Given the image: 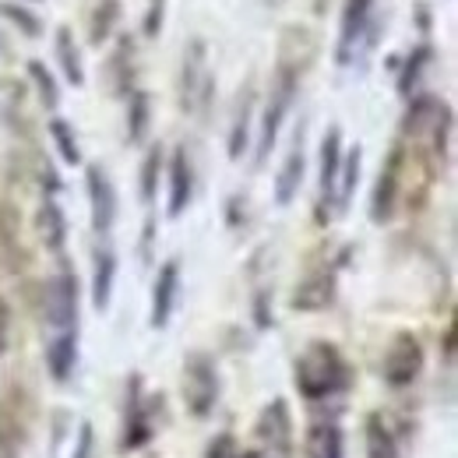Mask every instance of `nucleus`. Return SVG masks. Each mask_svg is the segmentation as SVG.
<instances>
[{
	"label": "nucleus",
	"instance_id": "9b49d317",
	"mask_svg": "<svg viewBox=\"0 0 458 458\" xmlns=\"http://www.w3.org/2000/svg\"><path fill=\"white\" fill-rule=\"evenodd\" d=\"M423 370V345L412 332H399L388 352H385V363H381V374L392 388H409Z\"/></svg>",
	"mask_w": 458,
	"mask_h": 458
},
{
	"label": "nucleus",
	"instance_id": "ddd939ff",
	"mask_svg": "<svg viewBox=\"0 0 458 458\" xmlns=\"http://www.w3.org/2000/svg\"><path fill=\"white\" fill-rule=\"evenodd\" d=\"M29 434V402L18 385L0 392V455H18Z\"/></svg>",
	"mask_w": 458,
	"mask_h": 458
},
{
	"label": "nucleus",
	"instance_id": "58836bf2",
	"mask_svg": "<svg viewBox=\"0 0 458 458\" xmlns=\"http://www.w3.org/2000/svg\"><path fill=\"white\" fill-rule=\"evenodd\" d=\"M268 289H258L254 293V321H258V328L265 332V328H272L276 325V318H272V307H268Z\"/></svg>",
	"mask_w": 458,
	"mask_h": 458
},
{
	"label": "nucleus",
	"instance_id": "bb28decb",
	"mask_svg": "<svg viewBox=\"0 0 458 458\" xmlns=\"http://www.w3.org/2000/svg\"><path fill=\"white\" fill-rule=\"evenodd\" d=\"M148 127H152V96L145 89H134L127 96V141L145 145Z\"/></svg>",
	"mask_w": 458,
	"mask_h": 458
},
{
	"label": "nucleus",
	"instance_id": "9d476101",
	"mask_svg": "<svg viewBox=\"0 0 458 458\" xmlns=\"http://www.w3.org/2000/svg\"><path fill=\"white\" fill-rule=\"evenodd\" d=\"M85 191H89L92 229H96V236L106 240L116 226V208H120V201H116V187H114V180H110V173L103 170L99 163L85 166Z\"/></svg>",
	"mask_w": 458,
	"mask_h": 458
},
{
	"label": "nucleus",
	"instance_id": "7c9ffc66",
	"mask_svg": "<svg viewBox=\"0 0 458 458\" xmlns=\"http://www.w3.org/2000/svg\"><path fill=\"white\" fill-rule=\"evenodd\" d=\"M434 60V47L430 43H420V47H412V54L405 57V64H402V71H399V96H412V89H416V81L423 78V67Z\"/></svg>",
	"mask_w": 458,
	"mask_h": 458
},
{
	"label": "nucleus",
	"instance_id": "5701e85b",
	"mask_svg": "<svg viewBox=\"0 0 458 458\" xmlns=\"http://www.w3.org/2000/svg\"><path fill=\"white\" fill-rule=\"evenodd\" d=\"M54 54H57V64H60V71H64V78H67L74 89H81V85H85V64H81V50H78V43H74V32H71L67 25H57V32H54Z\"/></svg>",
	"mask_w": 458,
	"mask_h": 458
},
{
	"label": "nucleus",
	"instance_id": "2f4dec72",
	"mask_svg": "<svg viewBox=\"0 0 458 458\" xmlns=\"http://www.w3.org/2000/svg\"><path fill=\"white\" fill-rule=\"evenodd\" d=\"M116 21H120V0H103L92 11V18H89V43L92 47H103L114 36Z\"/></svg>",
	"mask_w": 458,
	"mask_h": 458
},
{
	"label": "nucleus",
	"instance_id": "7ed1b4c3",
	"mask_svg": "<svg viewBox=\"0 0 458 458\" xmlns=\"http://www.w3.org/2000/svg\"><path fill=\"white\" fill-rule=\"evenodd\" d=\"M448 134H452V106L437 96H409V110L402 116V141L427 145L434 163L448 159Z\"/></svg>",
	"mask_w": 458,
	"mask_h": 458
},
{
	"label": "nucleus",
	"instance_id": "f3484780",
	"mask_svg": "<svg viewBox=\"0 0 458 458\" xmlns=\"http://www.w3.org/2000/svg\"><path fill=\"white\" fill-rule=\"evenodd\" d=\"M303 138H307V131H303V123H300L296 134H293V145H289L286 159H283V170L276 176V205H279V208L293 205V198L300 194V183H303V173H307Z\"/></svg>",
	"mask_w": 458,
	"mask_h": 458
},
{
	"label": "nucleus",
	"instance_id": "dca6fc26",
	"mask_svg": "<svg viewBox=\"0 0 458 458\" xmlns=\"http://www.w3.org/2000/svg\"><path fill=\"white\" fill-rule=\"evenodd\" d=\"M194 201V166H191V152L187 145H176L170 156V201H166V216L180 219Z\"/></svg>",
	"mask_w": 458,
	"mask_h": 458
},
{
	"label": "nucleus",
	"instance_id": "4468645a",
	"mask_svg": "<svg viewBox=\"0 0 458 458\" xmlns=\"http://www.w3.org/2000/svg\"><path fill=\"white\" fill-rule=\"evenodd\" d=\"M402 201V173H399V141L392 145L385 166L377 173V183H374V194H370V223L385 226L395 219V208Z\"/></svg>",
	"mask_w": 458,
	"mask_h": 458
},
{
	"label": "nucleus",
	"instance_id": "1a4fd4ad",
	"mask_svg": "<svg viewBox=\"0 0 458 458\" xmlns=\"http://www.w3.org/2000/svg\"><path fill=\"white\" fill-rule=\"evenodd\" d=\"M163 405V395L159 399H145V377L134 370L127 377V423H123V452H138L152 441V427H156V412Z\"/></svg>",
	"mask_w": 458,
	"mask_h": 458
},
{
	"label": "nucleus",
	"instance_id": "a878e982",
	"mask_svg": "<svg viewBox=\"0 0 458 458\" xmlns=\"http://www.w3.org/2000/svg\"><path fill=\"white\" fill-rule=\"evenodd\" d=\"M360 166H363V148H360V145L345 148L343 166H339V183H335V205H332V212L343 216L345 208H349V201H352V194H356V183H360Z\"/></svg>",
	"mask_w": 458,
	"mask_h": 458
},
{
	"label": "nucleus",
	"instance_id": "72a5a7b5",
	"mask_svg": "<svg viewBox=\"0 0 458 458\" xmlns=\"http://www.w3.org/2000/svg\"><path fill=\"white\" fill-rule=\"evenodd\" d=\"M50 138H54L60 159H64L67 166H78V163H81V145H78V134H74V127H71L64 116H54V120H50Z\"/></svg>",
	"mask_w": 458,
	"mask_h": 458
},
{
	"label": "nucleus",
	"instance_id": "aec40b11",
	"mask_svg": "<svg viewBox=\"0 0 458 458\" xmlns=\"http://www.w3.org/2000/svg\"><path fill=\"white\" fill-rule=\"evenodd\" d=\"M332 300H335V268L310 272L293 293L296 310H325V307H332Z\"/></svg>",
	"mask_w": 458,
	"mask_h": 458
},
{
	"label": "nucleus",
	"instance_id": "ea45409f",
	"mask_svg": "<svg viewBox=\"0 0 458 458\" xmlns=\"http://www.w3.org/2000/svg\"><path fill=\"white\" fill-rule=\"evenodd\" d=\"M7 339H11V314H7V303L0 296V356L7 352Z\"/></svg>",
	"mask_w": 458,
	"mask_h": 458
},
{
	"label": "nucleus",
	"instance_id": "c9c22d12",
	"mask_svg": "<svg viewBox=\"0 0 458 458\" xmlns=\"http://www.w3.org/2000/svg\"><path fill=\"white\" fill-rule=\"evenodd\" d=\"M166 4H170V0H148L145 18H141V32H145V39H156V36L163 32V21H166Z\"/></svg>",
	"mask_w": 458,
	"mask_h": 458
},
{
	"label": "nucleus",
	"instance_id": "4be33fe9",
	"mask_svg": "<svg viewBox=\"0 0 458 458\" xmlns=\"http://www.w3.org/2000/svg\"><path fill=\"white\" fill-rule=\"evenodd\" d=\"M74 367H78V328L60 332V335H54L50 345H47V370H50V377H54L57 385L71 381Z\"/></svg>",
	"mask_w": 458,
	"mask_h": 458
},
{
	"label": "nucleus",
	"instance_id": "79ce46f5",
	"mask_svg": "<svg viewBox=\"0 0 458 458\" xmlns=\"http://www.w3.org/2000/svg\"><path fill=\"white\" fill-rule=\"evenodd\" d=\"M32 4H39V0H32Z\"/></svg>",
	"mask_w": 458,
	"mask_h": 458
},
{
	"label": "nucleus",
	"instance_id": "f03ea898",
	"mask_svg": "<svg viewBox=\"0 0 458 458\" xmlns=\"http://www.w3.org/2000/svg\"><path fill=\"white\" fill-rule=\"evenodd\" d=\"M293 377H296V392L307 402H325L332 395H343L352 385V367L343 356V349L328 339H314L300 356H296V367H293Z\"/></svg>",
	"mask_w": 458,
	"mask_h": 458
},
{
	"label": "nucleus",
	"instance_id": "cd10ccee",
	"mask_svg": "<svg viewBox=\"0 0 458 458\" xmlns=\"http://www.w3.org/2000/svg\"><path fill=\"white\" fill-rule=\"evenodd\" d=\"M36 223H39V236H43L47 250L64 254V243H67V219H64V212H60V205L54 198H43Z\"/></svg>",
	"mask_w": 458,
	"mask_h": 458
},
{
	"label": "nucleus",
	"instance_id": "4c0bfd02",
	"mask_svg": "<svg viewBox=\"0 0 458 458\" xmlns=\"http://www.w3.org/2000/svg\"><path fill=\"white\" fill-rule=\"evenodd\" d=\"M92 452H96V427L85 420V423L78 427V437H74V452H71V458H92Z\"/></svg>",
	"mask_w": 458,
	"mask_h": 458
},
{
	"label": "nucleus",
	"instance_id": "39448f33",
	"mask_svg": "<svg viewBox=\"0 0 458 458\" xmlns=\"http://www.w3.org/2000/svg\"><path fill=\"white\" fill-rule=\"evenodd\" d=\"M377 43V0H345L339 18V43L335 64L352 67L367 57Z\"/></svg>",
	"mask_w": 458,
	"mask_h": 458
},
{
	"label": "nucleus",
	"instance_id": "a211bd4d",
	"mask_svg": "<svg viewBox=\"0 0 458 458\" xmlns=\"http://www.w3.org/2000/svg\"><path fill=\"white\" fill-rule=\"evenodd\" d=\"M254 110H258V92H254V81H247L240 89V99H236V110H233V123H229L226 152L233 163H240L247 156L250 131H254Z\"/></svg>",
	"mask_w": 458,
	"mask_h": 458
},
{
	"label": "nucleus",
	"instance_id": "e433bc0d",
	"mask_svg": "<svg viewBox=\"0 0 458 458\" xmlns=\"http://www.w3.org/2000/svg\"><path fill=\"white\" fill-rule=\"evenodd\" d=\"M205 458H258V455H254V452H240V445H236L233 434H219V437L208 445Z\"/></svg>",
	"mask_w": 458,
	"mask_h": 458
},
{
	"label": "nucleus",
	"instance_id": "412c9836",
	"mask_svg": "<svg viewBox=\"0 0 458 458\" xmlns=\"http://www.w3.org/2000/svg\"><path fill=\"white\" fill-rule=\"evenodd\" d=\"M106 78H110V92L120 99H127L134 92V39L131 36L116 39V50L106 64Z\"/></svg>",
	"mask_w": 458,
	"mask_h": 458
},
{
	"label": "nucleus",
	"instance_id": "0eeeda50",
	"mask_svg": "<svg viewBox=\"0 0 458 458\" xmlns=\"http://www.w3.org/2000/svg\"><path fill=\"white\" fill-rule=\"evenodd\" d=\"M258 458H293V416L286 399H272L254 423V448Z\"/></svg>",
	"mask_w": 458,
	"mask_h": 458
},
{
	"label": "nucleus",
	"instance_id": "393cba45",
	"mask_svg": "<svg viewBox=\"0 0 458 458\" xmlns=\"http://www.w3.org/2000/svg\"><path fill=\"white\" fill-rule=\"evenodd\" d=\"M310 458H343L345 437L339 420H314L310 423Z\"/></svg>",
	"mask_w": 458,
	"mask_h": 458
},
{
	"label": "nucleus",
	"instance_id": "c756f323",
	"mask_svg": "<svg viewBox=\"0 0 458 458\" xmlns=\"http://www.w3.org/2000/svg\"><path fill=\"white\" fill-rule=\"evenodd\" d=\"M363 437H367V458H399V441L385 423V416H367Z\"/></svg>",
	"mask_w": 458,
	"mask_h": 458
},
{
	"label": "nucleus",
	"instance_id": "20e7f679",
	"mask_svg": "<svg viewBox=\"0 0 458 458\" xmlns=\"http://www.w3.org/2000/svg\"><path fill=\"white\" fill-rule=\"evenodd\" d=\"M216 99V74L208 67V47L201 36H191L180 64V110L191 116H208Z\"/></svg>",
	"mask_w": 458,
	"mask_h": 458
},
{
	"label": "nucleus",
	"instance_id": "a19ab883",
	"mask_svg": "<svg viewBox=\"0 0 458 458\" xmlns=\"http://www.w3.org/2000/svg\"><path fill=\"white\" fill-rule=\"evenodd\" d=\"M0 458H18V455H0Z\"/></svg>",
	"mask_w": 458,
	"mask_h": 458
},
{
	"label": "nucleus",
	"instance_id": "423d86ee",
	"mask_svg": "<svg viewBox=\"0 0 458 458\" xmlns=\"http://www.w3.org/2000/svg\"><path fill=\"white\" fill-rule=\"evenodd\" d=\"M219 402V367L208 352L194 349L183 360V405L194 420H205Z\"/></svg>",
	"mask_w": 458,
	"mask_h": 458
},
{
	"label": "nucleus",
	"instance_id": "2eb2a0df",
	"mask_svg": "<svg viewBox=\"0 0 458 458\" xmlns=\"http://www.w3.org/2000/svg\"><path fill=\"white\" fill-rule=\"evenodd\" d=\"M176 296H180V258H166L159 265V276H156V286H152V310H148V325L156 332H163L173 321Z\"/></svg>",
	"mask_w": 458,
	"mask_h": 458
},
{
	"label": "nucleus",
	"instance_id": "473e14b6",
	"mask_svg": "<svg viewBox=\"0 0 458 458\" xmlns=\"http://www.w3.org/2000/svg\"><path fill=\"white\" fill-rule=\"evenodd\" d=\"M29 81L36 85V92H39V103L47 106V110H57L60 106V85L57 78H54V71L43 64V60H29Z\"/></svg>",
	"mask_w": 458,
	"mask_h": 458
},
{
	"label": "nucleus",
	"instance_id": "b1692460",
	"mask_svg": "<svg viewBox=\"0 0 458 458\" xmlns=\"http://www.w3.org/2000/svg\"><path fill=\"white\" fill-rule=\"evenodd\" d=\"M0 261L7 272H21L25 268V250H21V229L18 219L7 205H0Z\"/></svg>",
	"mask_w": 458,
	"mask_h": 458
},
{
	"label": "nucleus",
	"instance_id": "f704fd0d",
	"mask_svg": "<svg viewBox=\"0 0 458 458\" xmlns=\"http://www.w3.org/2000/svg\"><path fill=\"white\" fill-rule=\"evenodd\" d=\"M0 14L21 32V36H29V39H36L39 32H43V21L32 14V11H25V7H18V4H0Z\"/></svg>",
	"mask_w": 458,
	"mask_h": 458
},
{
	"label": "nucleus",
	"instance_id": "f257e3e1",
	"mask_svg": "<svg viewBox=\"0 0 458 458\" xmlns=\"http://www.w3.org/2000/svg\"><path fill=\"white\" fill-rule=\"evenodd\" d=\"M314 60V36L303 25H286L283 39H279V60H276V74H272V89H268V103H265V116H261V134H258V156L254 163L265 166V159L272 156L279 131L286 123L293 99L300 92V81L307 74Z\"/></svg>",
	"mask_w": 458,
	"mask_h": 458
},
{
	"label": "nucleus",
	"instance_id": "6e6552de",
	"mask_svg": "<svg viewBox=\"0 0 458 458\" xmlns=\"http://www.w3.org/2000/svg\"><path fill=\"white\" fill-rule=\"evenodd\" d=\"M43 321L54 328V335L78 328V276L67 268V261L43 286Z\"/></svg>",
	"mask_w": 458,
	"mask_h": 458
},
{
	"label": "nucleus",
	"instance_id": "6ab92c4d",
	"mask_svg": "<svg viewBox=\"0 0 458 458\" xmlns=\"http://www.w3.org/2000/svg\"><path fill=\"white\" fill-rule=\"evenodd\" d=\"M114 283H116V250L110 240L99 236L96 250H92V307L106 310L114 300Z\"/></svg>",
	"mask_w": 458,
	"mask_h": 458
},
{
	"label": "nucleus",
	"instance_id": "f8f14e48",
	"mask_svg": "<svg viewBox=\"0 0 458 458\" xmlns=\"http://www.w3.org/2000/svg\"><path fill=\"white\" fill-rule=\"evenodd\" d=\"M343 127L332 123L321 138V176H318V219L325 223L332 205H335V183H339V166H343Z\"/></svg>",
	"mask_w": 458,
	"mask_h": 458
},
{
	"label": "nucleus",
	"instance_id": "c85d7f7f",
	"mask_svg": "<svg viewBox=\"0 0 458 458\" xmlns=\"http://www.w3.org/2000/svg\"><path fill=\"white\" fill-rule=\"evenodd\" d=\"M163 166H166V148L156 141V145H148V152H145V159H141V180H138V194H141V205H145V208L156 205Z\"/></svg>",
	"mask_w": 458,
	"mask_h": 458
}]
</instances>
